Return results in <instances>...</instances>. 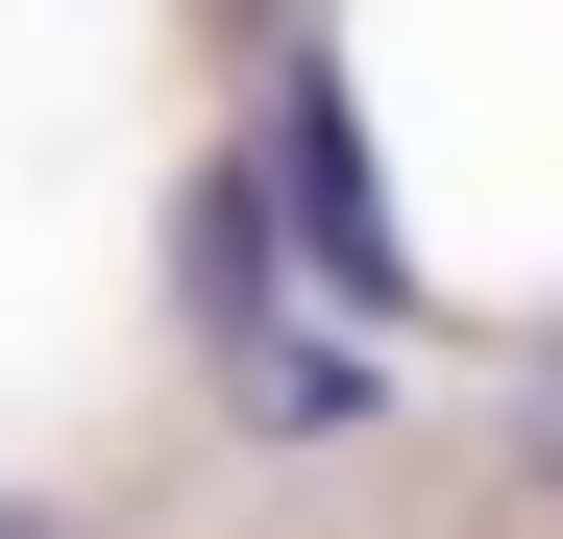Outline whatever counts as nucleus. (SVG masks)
<instances>
[{
  "mask_svg": "<svg viewBox=\"0 0 563 539\" xmlns=\"http://www.w3.org/2000/svg\"><path fill=\"white\" fill-rule=\"evenodd\" d=\"M269 295H295V270H269V147H197L172 172V319H197L221 369H269Z\"/></svg>",
  "mask_w": 563,
  "mask_h": 539,
  "instance_id": "f257e3e1",
  "label": "nucleus"
},
{
  "mask_svg": "<svg viewBox=\"0 0 563 539\" xmlns=\"http://www.w3.org/2000/svg\"><path fill=\"white\" fill-rule=\"evenodd\" d=\"M269 197L319 221V295H343V319H393V295H417V270H393V197H367V147H343V99H319V74L269 99Z\"/></svg>",
  "mask_w": 563,
  "mask_h": 539,
  "instance_id": "f03ea898",
  "label": "nucleus"
},
{
  "mask_svg": "<svg viewBox=\"0 0 563 539\" xmlns=\"http://www.w3.org/2000/svg\"><path fill=\"white\" fill-rule=\"evenodd\" d=\"M515 466L563 491V343H539V369H515Z\"/></svg>",
  "mask_w": 563,
  "mask_h": 539,
  "instance_id": "7ed1b4c3",
  "label": "nucleus"
},
{
  "mask_svg": "<svg viewBox=\"0 0 563 539\" xmlns=\"http://www.w3.org/2000/svg\"><path fill=\"white\" fill-rule=\"evenodd\" d=\"M0 539H74V515H49V491H0Z\"/></svg>",
  "mask_w": 563,
  "mask_h": 539,
  "instance_id": "20e7f679",
  "label": "nucleus"
}]
</instances>
